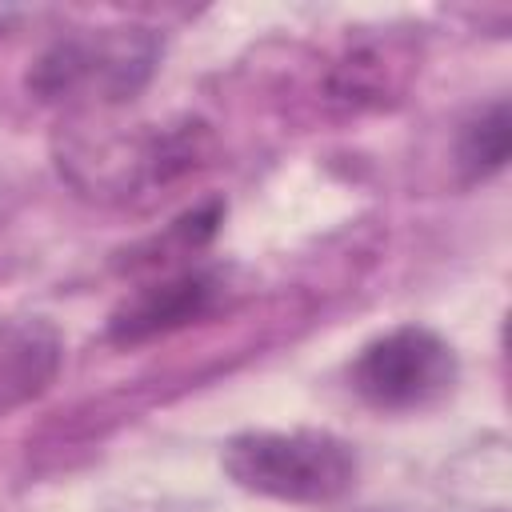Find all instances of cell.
<instances>
[{
	"label": "cell",
	"instance_id": "obj_6",
	"mask_svg": "<svg viewBox=\"0 0 512 512\" xmlns=\"http://www.w3.org/2000/svg\"><path fill=\"white\" fill-rule=\"evenodd\" d=\"M512 144V124H508V100H492L480 108L456 136V164L464 172V184L488 180L504 168Z\"/></svg>",
	"mask_w": 512,
	"mask_h": 512
},
{
	"label": "cell",
	"instance_id": "obj_5",
	"mask_svg": "<svg viewBox=\"0 0 512 512\" xmlns=\"http://www.w3.org/2000/svg\"><path fill=\"white\" fill-rule=\"evenodd\" d=\"M64 364V340L52 320H0V416L32 404L52 388Z\"/></svg>",
	"mask_w": 512,
	"mask_h": 512
},
{
	"label": "cell",
	"instance_id": "obj_3",
	"mask_svg": "<svg viewBox=\"0 0 512 512\" xmlns=\"http://www.w3.org/2000/svg\"><path fill=\"white\" fill-rule=\"evenodd\" d=\"M460 376V360L452 344L424 328V324H400L372 344L360 348L352 360V392L376 408V412H416L452 392Z\"/></svg>",
	"mask_w": 512,
	"mask_h": 512
},
{
	"label": "cell",
	"instance_id": "obj_1",
	"mask_svg": "<svg viewBox=\"0 0 512 512\" xmlns=\"http://www.w3.org/2000/svg\"><path fill=\"white\" fill-rule=\"evenodd\" d=\"M220 464L236 488L284 504H332L360 472L352 444L316 428L240 432L224 444Z\"/></svg>",
	"mask_w": 512,
	"mask_h": 512
},
{
	"label": "cell",
	"instance_id": "obj_2",
	"mask_svg": "<svg viewBox=\"0 0 512 512\" xmlns=\"http://www.w3.org/2000/svg\"><path fill=\"white\" fill-rule=\"evenodd\" d=\"M160 64V36L140 24L100 28L88 36L56 40L28 72V88L40 100L104 96L132 100Z\"/></svg>",
	"mask_w": 512,
	"mask_h": 512
},
{
	"label": "cell",
	"instance_id": "obj_4",
	"mask_svg": "<svg viewBox=\"0 0 512 512\" xmlns=\"http://www.w3.org/2000/svg\"><path fill=\"white\" fill-rule=\"evenodd\" d=\"M216 296H220V276L208 268H180L160 280H148L116 304L108 320V340L132 348L168 336L176 328H188L216 308Z\"/></svg>",
	"mask_w": 512,
	"mask_h": 512
}]
</instances>
